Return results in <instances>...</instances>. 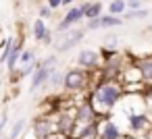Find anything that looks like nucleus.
Masks as SVG:
<instances>
[{
	"mask_svg": "<svg viewBox=\"0 0 152 139\" xmlns=\"http://www.w3.org/2000/svg\"><path fill=\"white\" fill-rule=\"evenodd\" d=\"M21 52H23V44L21 42H17L15 46H13V50H11V54H9V58H7V69L13 73L15 69H17V64H19V58H21Z\"/></svg>",
	"mask_w": 152,
	"mask_h": 139,
	"instance_id": "nucleus-14",
	"label": "nucleus"
},
{
	"mask_svg": "<svg viewBox=\"0 0 152 139\" xmlns=\"http://www.w3.org/2000/svg\"><path fill=\"white\" fill-rule=\"evenodd\" d=\"M73 2H75V0H63V4H65V7H67V4H73Z\"/></svg>",
	"mask_w": 152,
	"mask_h": 139,
	"instance_id": "nucleus-28",
	"label": "nucleus"
},
{
	"mask_svg": "<svg viewBox=\"0 0 152 139\" xmlns=\"http://www.w3.org/2000/svg\"><path fill=\"white\" fill-rule=\"evenodd\" d=\"M83 9H86V19H98L102 15V2H83Z\"/></svg>",
	"mask_w": 152,
	"mask_h": 139,
	"instance_id": "nucleus-16",
	"label": "nucleus"
},
{
	"mask_svg": "<svg viewBox=\"0 0 152 139\" xmlns=\"http://www.w3.org/2000/svg\"><path fill=\"white\" fill-rule=\"evenodd\" d=\"M31 31H34V40H36V42H44V44H50V42H52V33L48 31L44 19L34 21V29H31Z\"/></svg>",
	"mask_w": 152,
	"mask_h": 139,
	"instance_id": "nucleus-12",
	"label": "nucleus"
},
{
	"mask_svg": "<svg viewBox=\"0 0 152 139\" xmlns=\"http://www.w3.org/2000/svg\"><path fill=\"white\" fill-rule=\"evenodd\" d=\"M98 21H100V29H110V27L123 25V19L117 17V15H100Z\"/></svg>",
	"mask_w": 152,
	"mask_h": 139,
	"instance_id": "nucleus-15",
	"label": "nucleus"
},
{
	"mask_svg": "<svg viewBox=\"0 0 152 139\" xmlns=\"http://www.w3.org/2000/svg\"><path fill=\"white\" fill-rule=\"evenodd\" d=\"M48 139H67V137H63V135H58V133H52Z\"/></svg>",
	"mask_w": 152,
	"mask_h": 139,
	"instance_id": "nucleus-27",
	"label": "nucleus"
},
{
	"mask_svg": "<svg viewBox=\"0 0 152 139\" xmlns=\"http://www.w3.org/2000/svg\"><path fill=\"white\" fill-rule=\"evenodd\" d=\"M123 98H125V87L117 79H113V81H96L92 85V89H90V96H88L90 104L94 106V110L102 118L110 116L117 110V106L123 102Z\"/></svg>",
	"mask_w": 152,
	"mask_h": 139,
	"instance_id": "nucleus-1",
	"label": "nucleus"
},
{
	"mask_svg": "<svg viewBox=\"0 0 152 139\" xmlns=\"http://www.w3.org/2000/svg\"><path fill=\"white\" fill-rule=\"evenodd\" d=\"M7 125H9V114L4 112L2 116H0V133H2V131L7 129Z\"/></svg>",
	"mask_w": 152,
	"mask_h": 139,
	"instance_id": "nucleus-24",
	"label": "nucleus"
},
{
	"mask_svg": "<svg viewBox=\"0 0 152 139\" xmlns=\"http://www.w3.org/2000/svg\"><path fill=\"white\" fill-rule=\"evenodd\" d=\"M54 116V131L58 133V135H63V137H73V133H75V127H77V120H75V114L71 112V110H61V112H56V114H52Z\"/></svg>",
	"mask_w": 152,
	"mask_h": 139,
	"instance_id": "nucleus-5",
	"label": "nucleus"
},
{
	"mask_svg": "<svg viewBox=\"0 0 152 139\" xmlns=\"http://www.w3.org/2000/svg\"><path fill=\"white\" fill-rule=\"evenodd\" d=\"M146 17H148V11H144V9H135V11L125 13V19H146Z\"/></svg>",
	"mask_w": 152,
	"mask_h": 139,
	"instance_id": "nucleus-22",
	"label": "nucleus"
},
{
	"mask_svg": "<svg viewBox=\"0 0 152 139\" xmlns=\"http://www.w3.org/2000/svg\"><path fill=\"white\" fill-rule=\"evenodd\" d=\"M77 67L79 69H83V71H88V73H92V71H98L100 67H102V58H100V52H96V50H81L79 54H77Z\"/></svg>",
	"mask_w": 152,
	"mask_h": 139,
	"instance_id": "nucleus-8",
	"label": "nucleus"
},
{
	"mask_svg": "<svg viewBox=\"0 0 152 139\" xmlns=\"http://www.w3.org/2000/svg\"><path fill=\"white\" fill-rule=\"evenodd\" d=\"M92 73L75 67V69H69L65 71V83H63V89L69 93V96H79L88 89H92Z\"/></svg>",
	"mask_w": 152,
	"mask_h": 139,
	"instance_id": "nucleus-2",
	"label": "nucleus"
},
{
	"mask_svg": "<svg viewBox=\"0 0 152 139\" xmlns=\"http://www.w3.org/2000/svg\"><path fill=\"white\" fill-rule=\"evenodd\" d=\"M123 131L119 127V122H115L110 116L102 118L98 122V139H123Z\"/></svg>",
	"mask_w": 152,
	"mask_h": 139,
	"instance_id": "nucleus-9",
	"label": "nucleus"
},
{
	"mask_svg": "<svg viewBox=\"0 0 152 139\" xmlns=\"http://www.w3.org/2000/svg\"><path fill=\"white\" fill-rule=\"evenodd\" d=\"M50 17H52V9H50L48 4H46V7H40V19L46 21V19H50Z\"/></svg>",
	"mask_w": 152,
	"mask_h": 139,
	"instance_id": "nucleus-23",
	"label": "nucleus"
},
{
	"mask_svg": "<svg viewBox=\"0 0 152 139\" xmlns=\"http://www.w3.org/2000/svg\"><path fill=\"white\" fill-rule=\"evenodd\" d=\"M73 114H75V120L77 125H94V122H100L102 116L94 110V106L90 104V100H81L73 106Z\"/></svg>",
	"mask_w": 152,
	"mask_h": 139,
	"instance_id": "nucleus-6",
	"label": "nucleus"
},
{
	"mask_svg": "<svg viewBox=\"0 0 152 139\" xmlns=\"http://www.w3.org/2000/svg\"><path fill=\"white\" fill-rule=\"evenodd\" d=\"M127 129L131 135H144L152 129V116L148 110H131L127 108Z\"/></svg>",
	"mask_w": 152,
	"mask_h": 139,
	"instance_id": "nucleus-3",
	"label": "nucleus"
},
{
	"mask_svg": "<svg viewBox=\"0 0 152 139\" xmlns=\"http://www.w3.org/2000/svg\"><path fill=\"white\" fill-rule=\"evenodd\" d=\"M125 11H127V2H125V0H113V2L108 4V15L121 17Z\"/></svg>",
	"mask_w": 152,
	"mask_h": 139,
	"instance_id": "nucleus-18",
	"label": "nucleus"
},
{
	"mask_svg": "<svg viewBox=\"0 0 152 139\" xmlns=\"http://www.w3.org/2000/svg\"><path fill=\"white\" fill-rule=\"evenodd\" d=\"M25 125H27V120L25 118H19V120H15L13 122V127H11V133H9V139H17L21 133H23V129H25Z\"/></svg>",
	"mask_w": 152,
	"mask_h": 139,
	"instance_id": "nucleus-19",
	"label": "nucleus"
},
{
	"mask_svg": "<svg viewBox=\"0 0 152 139\" xmlns=\"http://www.w3.org/2000/svg\"><path fill=\"white\" fill-rule=\"evenodd\" d=\"M31 133H34V139H48L54 131V116L52 114H40L34 125H31Z\"/></svg>",
	"mask_w": 152,
	"mask_h": 139,
	"instance_id": "nucleus-7",
	"label": "nucleus"
},
{
	"mask_svg": "<svg viewBox=\"0 0 152 139\" xmlns=\"http://www.w3.org/2000/svg\"><path fill=\"white\" fill-rule=\"evenodd\" d=\"M54 67H56V56H48L42 62H38L36 71L31 75V81H29V89L34 91V89H40L42 85H46L48 79H50V75L54 73Z\"/></svg>",
	"mask_w": 152,
	"mask_h": 139,
	"instance_id": "nucleus-4",
	"label": "nucleus"
},
{
	"mask_svg": "<svg viewBox=\"0 0 152 139\" xmlns=\"http://www.w3.org/2000/svg\"><path fill=\"white\" fill-rule=\"evenodd\" d=\"M140 139H152V129H150V131H146V133H144Z\"/></svg>",
	"mask_w": 152,
	"mask_h": 139,
	"instance_id": "nucleus-26",
	"label": "nucleus"
},
{
	"mask_svg": "<svg viewBox=\"0 0 152 139\" xmlns=\"http://www.w3.org/2000/svg\"><path fill=\"white\" fill-rule=\"evenodd\" d=\"M135 67H137V71H140L144 83H152V56L140 58V60L135 62Z\"/></svg>",
	"mask_w": 152,
	"mask_h": 139,
	"instance_id": "nucleus-13",
	"label": "nucleus"
},
{
	"mask_svg": "<svg viewBox=\"0 0 152 139\" xmlns=\"http://www.w3.org/2000/svg\"><path fill=\"white\" fill-rule=\"evenodd\" d=\"M142 98H144V102H146V108L152 112V83H146V85H144Z\"/></svg>",
	"mask_w": 152,
	"mask_h": 139,
	"instance_id": "nucleus-20",
	"label": "nucleus"
},
{
	"mask_svg": "<svg viewBox=\"0 0 152 139\" xmlns=\"http://www.w3.org/2000/svg\"><path fill=\"white\" fill-rule=\"evenodd\" d=\"M61 4H63V0H48V7L50 9H58Z\"/></svg>",
	"mask_w": 152,
	"mask_h": 139,
	"instance_id": "nucleus-25",
	"label": "nucleus"
},
{
	"mask_svg": "<svg viewBox=\"0 0 152 139\" xmlns=\"http://www.w3.org/2000/svg\"><path fill=\"white\" fill-rule=\"evenodd\" d=\"M63 83H65V73H61V71H54V73L50 75V79H48V85H50L52 91L63 89Z\"/></svg>",
	"mask_w": 152,
	"mask_h": 139,
	"instance_id": "nucleus-17",
	"label": "nucleus"
},
{
	"mask_svg": "<svg viewBox=\"0 0 152 139\" xmlns=\"http://www.w3.org/2000/svg\"><path fill=\"white\" fill-rule=\"evenodd\" d=\"M83 38H86V29H69V31L56 42V50H58V52H67V50L75 48Z\"/></svg>",
	"mask_w": 152,
	"mask_h": 139,
	"instance_id": "nucleus-10",
	"label": "nucleus"
},
{
	"mask_svg": "<svg viewBox=\"0 0 152 139\" xmlns=\"http://www.w3.org/2000/svg\"><path fill=\"white\" fill-rule=\"evenodd\" d=\"M31 62H36V54H34V50H23L21 52V58H19V64H31Z\"/></svg>",
	"mask_w": 152,
	"mask_h": 139,
	"instance_id": "nucleus-21",
	"label": "nucleus"
},
{
	"mask_svg": "<svg viewBox=\"0 0 152 139\" xmlns=\"http://www.w3.org/2000/svg\"><path fill=\"white\" fill-rule=\"evenodd\" d=\"M83 15H86V9H83V4L81 7H73V9H69L67 11V15L61 19V23H58V27H56V31H69L75 23H79L81 19H83Z\"/></svg>",
	"mask_w": 152,
	"mask_h": 139,
	"instance_id": "nucleus-11",
	"label": "nucleus"
}]
</instances>
